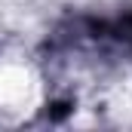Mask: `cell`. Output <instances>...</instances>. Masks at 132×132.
<instances>
[{
    "label": "cell",
    "instance_id": "obj_1",
    "mask_svg": "<svg viewBox=\"0 0 132 132\" xmlns=\"http://www.w3.org/2000/svg\"><path fill=\"white\" fill-rule=\"evenodd\" d=\"M34 98V77L28 68L0 62V104L6 108H25Z\"/></svg>",
    "mask_w": 132,
    "mask_h": 132
}]
</instances>
